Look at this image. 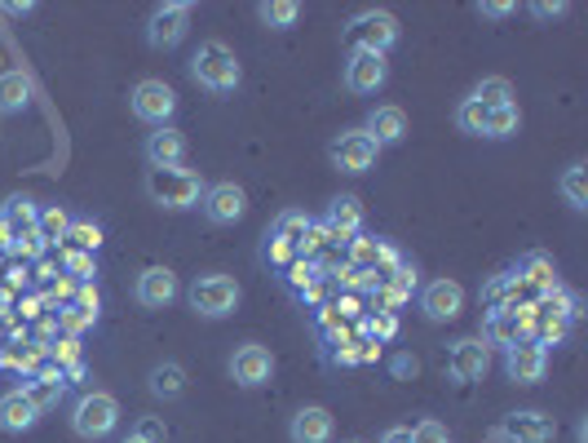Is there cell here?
I'll return each instance as SVG.
<instances>
[{
  "label": "cell",
  "instance_id": "obj_16",
  "mask_svg": "<svg viewBox=\"0 0 588 443\" xmlns=\"http://www.w3.org/2000/svg\"><path fill=\"white\" fill-rule=\"evenodd\" d=\"M447 373H451L456 382H479V377L487 373V342H479V338L456 342L451 355H447Z\"/></svg>",
  "mask_w": 588,
  "mask_h": 443
},
{
  "label": "cell",
  "instance_id": "obj_45",
  "mask_svg": "<svg viewBox=\"0 0 588 443\" xmlns=\"http://www.w3.org/2000/svg\"><path fill=\"white\" fill-rule=\"evenodd\" d=\"M509 10H514V5H505V0H492V5H483V14H487V19H505Z\"/></svg>",
  "mask_w": 588,
  "mask_h": 443
},
{
  "label": "cell",
  "instance_id": "obj_18",
  "mask_svg": "<svg viewBox=\"0 0 588 443\" xmlns=\"http://www.w3.org/2000/svg\"><path fill=\"white\" fill-rule=\"evenodd\" d=\"M173 297H177V275H173L169 266H147V271L138 275V302H142L147 310H164Z\"/></svg>",
  "mask_w": 588,
  "mask_h": 443
},
{
  "label": "cell",
  "instance_id": "obj_14",
  "mask_svg": "<svg viewBox=\"0 0 588 443\" xmlns=\"http://www.w3.org/2000/svg\"><path fill=\"white\" fill-rule=\"evenodd\" d=\"M500 434L509 443H549L557 434V425H553V417H544V412L531 408V412H509L500 421Z\"/></svg>",
  "mask_w": 588,
  "mask_h": 443
},
{
  "label": "cell",
  "instance_id": "obj_32",
  "mask_svg": "<svg viewBox=\"0 0 588 443\" xmlns=\"http://www.w3.org/2000/svg\"><path fill=\"white\" fill-rule=\"evenodd\" d=\"M456 125H460L464 134H479V138H483V129H487V106L474 102V98H464V102L456 106Z\"/></svg>",
  "mask_w": 588,
  "mask_h": 443
},
{
  "label": "cell",
  "instance_id": "obj_42",
  "mask_svg": "<svg viewBox=\"0 0 588 443\" xmlns=\"http://www.w3.org/2000/svg\"><path fill=\"white\" fill-rule=\"evenodd\" d=\"M54 360H58V368H62V364L76 368V364H80V347H76V338H62V342L54 347Z\"/></svg>",
  "mask_w": 588,
  "mask_h": 443
},
{
  "label": "cell",
  "instance_id": "obj_30",
  "mask_svg": "<svg viewBox=\"0 0 588 443\" xmlns=\"http://www.w3.org/2000/svg\"><path fill=\"white\" fill-rule=\"evenodd\" d=\"M492 342H500L505 351L509 347H518L522 338H518V332H522V323H518V310H492Z\"/></svg>",
  "mask_w": 588,
  "mask_h": 443
},
{
  "label": "cell",
  "instance_id": "obj_40",
  "mask_svg": "<svg viewBox=\"0 0 588 443\" xmlns=\"http://www.w3.org/2000/svg\"><path fill=\"white\" fill-rule=\"evenodd\" d=\"M5 253H14V258L27 262V258H41V253H45V240H41V236H23V240H10Z\"/></svg>",
  "mask_w": 588,
  "mask_h": 443
},
{
  "label": "cell",
  "instance_id": "obj_31",
  "mask_svg": "<svg viewBox=\"0 0 588 443\" xmlns=\"http://www.w3.org/2000/svg\"><path fill=\"white\" fill-rule=\"evenodd\" d=\"M67 240L76 245V253H97V245H102V227H97V222H84V217H71Z\"/></svg>",
  "mask_w": 588,
  "mask_h": 443
},
{
  "label": "cell",
  "instance_id": "obj_43",
  "mask_svg": "<svg viewBox=\"0 0 588 443\" xmlns=\"http://www.w3.org/2000/svg\"><path fill=\"white\" fill-rule=\"evenodd\" d=\"M134 434H138V439H147V443H164V425H160V421H142Z\"/></svg>",
  "mask_w": 588,
  "mask_h": 443
},
{
  "label": "cell",
  "instance_id": "obj_21",
  "mask_svg": "<svg viewBox=\"0 0 588 443\" xmlns=\"http://www.w3.org/2000/svg\"><path fill=\"white\" fill-rule=\"evenodd\" d=\"M288 434H292V443H332V412L319 408V404H310V408H301L292 417Z\"/></svg>",
  "mask_w": 588,
  "mask_h": 443
},
{
  "label": "cell",
  "instance_id": "obj_9",
  "mask_svg": "<svg viewBox=\"0 0 588 443\" xmlns=\"http://www.w3.org/2000/svg\"><path fill=\"white\" fill-rule=\"evenodd\" d=\"M327 156H332V164H336L341 173H368V169L377 164L381 147H377L364 129H345V134L327 147Z\"/></svg>",
  "mask_w": 588,
  "mask_h": 443
},
{
  "label": "cell",
  "instance_id": "obj_36",
  "mask_svg": "<svg viewBox=\"0 0 588 443\" xmlns=\"http://www.w3.org/2000/svg\"><path fill=\"white\" fill-rule=\"evenodd\" d=\"M62 328L67 332H80V328H89V323H97V310L93 306H80V302H71V306H62Z\"/></svg>",
  "mask_w": 588,
  "mask_h": 443
},
{
  "label": "cell",
  "instance_id": "obj_10",
  "mask_svg": "<svg viewBox=\"0 0 588 443\" xmlns=\"http://www.w3.org/2000/svg\"><path fill=\"white\" fill-rule=\"evenodd\" d=\"M230 377L240 382L244 390H257V386H266L275 377V355L266 347H257V342H244L240 351L230 355Z\"/></svg>",
  "mask_w": 588,
  "mask_h": 443
},
{
  "label": "cell",
  "instance_id": "obj_7",
  "mask_svg": "<svg viewBox=\"0 0 588 443\" xmlns=\"http://www.w3.org/2000/svg\"><path fill=\"white\" fill-rule=\"evenodd\" d=\"M199 208L212 227H234L244 213H249V191L240 182H212L204 195H199Z\"/></svg>",
  "mask_w": 588,
  "mask_h": 443
},
{
  "label": "cell",
  "instance_id": "obj_39",
  "mask_svg": "<svg viewBox=\"0 0 588 443\" xmlns=\"http://www.w3.org/2000/svg\"><path fill=\"white\" fill-rule=\"evenodd\" d=\"M266 258H270L275 266H288V262H297V249H292L288 240H279V236H266Z\"/></svg>",
  "mask_w": 588,
  "mask_h": 443
},
{
  "label": "cell",
  "instance_id": "obj_13",
  "mask_svg": "<svg viewBox=\"0 0 588 443\" xmlns=\"http://www.w3.org/2000/svg\"><path fill=\"white\" fill-rule=\"evenodd\" d=\"M390 76V63L381 54H349L345 63V89L349 93H377Z\"/></svg>",
  "mask_w": 588,
  "mask_h": 443
},
{
  "label": "cell",
  "instance_id": "obj_33",
  "mask_svg": "<svg viewBox=\"0 0 588 443\" xmlns=\"http://www.w3.org/2000/svg\"><path fill=\"white\" fill-rule=\"evenodd\" d=\"M474 102H483V106H505V102H514V89H509V80H483L474 93H469Z\"/></svg>",
  "mask_w": 588,
  "mask_h": 443
},
{
  "label": "cell",
  "instance_id": "obj_6",
  "mask_svg": "<svg viewBox=\"0 0 588 443\" xmlns=\"http://www.w3.org/2000/svg\"><path fill=\"white\" fill-rule=\"evenodd\" d=\"M191 306L204 319H226L234 306H240V284H234L230 275H199L191 284Z\"/></svg>",
  "mask_w": 588,
  "mask_h": 443
},
{
  "label": "cell",
  "instance_id": "obj_8",
  "mask_svg": "<svg viewBox=\"0 0 588 443\" xmlns=\"http://www.w3.org/2000/svg\"><path fill=\"white\" fill-rule=\"evenodd\" d=\"M191 32V5L173 0V5H155L151 19H147V45L151 49H173L182 45Z\"/></svg>",
  "mask_w": 588,
  "mask_h": 443
},
{
  "label": "cell",
  "instance_id": "obj_48",
  "mask_svg": "<svg viewBox=\"0 0 588 443\" xmlns=\"http://www.w3.org/2000/svg\"><path fill=\"white\" fill-rule=\"evenodd\" d=\"M535 14L540 19H557V14H566V5H535Z\"/></svg>",
  "mask_w": 588,
  "mask_h": 443
},
{
  "label": "cell",
  "instance_id": "obj_50",
  "mask_svg": "<svg viewBox=\"0 0 588 443\" xmlns=\"http://www.w3.org/2000/svg\"><path fill=\"white\" fill-rule=\"evenodd\" d=\"M5 347H10V342H0V364H5Z\"/></svg>",
  "mask_w": 588,
  "mask_h": 443
},
{
  "label": "cell",
  "instance_id": "obj_27",
  "mask_svg": "<svg viewBox=\"0 0 588 443\" xmlns=\"http://www.w3.org/2000/svg\"><path fill=\"white\" fill-rule=\"evenodd\" d=\"M557 186H562V195H566V204H570L575 213H584V208H588V164H579V160H575V164L562 173V182H557Z\"/></svg>",
  "mask_w": 588,
  "mask_h": 443
},
{
  "label": "cell",
  "instance_id": "obj_28",
  "mask_svg": "<svg viewBox=\"0 0 588 443\" xmlns=\"http://www.w3.org/2000/svg\"><path fill=\"white\" fill-rule=\"evenodd\" d=\"M518 125H522V116H518V102L487 106V129H483V138H509V134H518Z\"/></svg>",
  "mask_w": 588,
  "mask_h": 443
},
{
  "label": "cell",
  "instance_id": "obj_25",
  "mask_svg": "<svg viewBox=\"0 0 588 443\" xmlns=\"http://www.w3.org/2000/svg\"><path fill=\"white\" fill-rule=\"evenodd\" d=\"M310 227H314V222H310L301 208H288V213H279V217H275L270 236H279V240H288L292 249H301V240L310 236Z\"/></svg>",
  "mask_w": 588,
  "mask_h": 443
},
{
  "label": "cell",
  "instance_id": "obj_37",
  "mask_svg": "<svg viewBox=\"0 0 588 443\" xmlns=\"http://www.w3.org/2000/svg\"><path fill=\"white\" fill-rule=\"evenodd\" d=\"M349 253H355V271H359V266H377L385 249L372 245V240H364V236H355V240H349Z\"/></svg>",
  "mask_w": 588,
  "mask_h": 443
},
{
  "label": "cell",
  "instance_id": "obj_29",
  "mask_svg": "<svg viewBox=\"0 0 588 443\" xmlns=\"http://www.w3.org/2000/svg\"><path fill=\"white\" fill-rule=\"evenodd\" d=\"M257 14H262V23H266V27L284 32V27H292V23L301 19V5H297V0H266V5H262Z\"/></svg>",
  "mask_w": 588,
  "mask_h": 443
},
{
  "label": "cell",
  "instance_id": "obj_17",
  "mask_svg": "<svg viewBox=\"0 0 588 443\" xmlns=\"http://www.w3.org/2000/svg\"><path fill=\"white\" fill-rule=\"evenodd\" d=\"M364 134L377 147H399L407 138V111L403 106H377L372 116H368V125H364Z\"/></svg>",
  "mask_w": 588,
  "mask_h": 443
},
{
  "label": "cell",
  "instance_id": "obj_41",
  "mask_svg": "<svg viewBox=\"0 0 588 443\" xmlns=\"http://www.w3.org/2000/svg\"><path fill=\"white\" fill-rule=\"evenodd\" d=\"M67 266L76 271L80 284H89V275H93V253H67Z\"/></svg>",
  "mask_w": 588,
  "mask_h": 443
},
{
  "label": "cell",
  "instance_id": "obj_49",
  "mask_svg": "<svg viewBox=\"0 0 588 443\" xmlns=\"http://www.w3.org/2000/svg\"><path fill=\"white\" fill-rule=\"evenodd\" d=\"M10 249V227H5V217H0V253Z\"/></svg>",
  "mask_w": 588,
  "mask_h": 443
},
{
  "label": "cell",
  "instance_id": "obj_46",
  "mask_svg": "<svg viewBox=\"0 0 588 443\" xmlns=\"http://www.w3.org/2000/svg\"><path fill=\"white\" fill-rule=\"evenodd\" d=\"M394 373H399V377H412V373H416V360L399 355V360H394Z\"/></svg>",
  "mask_w": 588,
  "mask_h": 443
},
{
  "label": "cell",
  "instance_id": "obj_26",
  "mask_svg": "<svg viewBox=\"0 0 588 443\" xmlns=\"http://www.w3.org/2000/svg\"><path fill=\"white\" fill-rule=\"evenodd\" d=\"M67 231H71V213H67L62 204H54V208H41L36 236L45 240V249H49V245H58V240H67Z\"/></svg>",
  "mask_w": 588,
  "mask_h": 443
},
{
  "label": "cell",
  "instance_id": "obj_22",
  "mask_svg": "<svg viewBox=\"0 0 588 443\" xmlns=\"http://www.w3.org/2000/svg\"><path fill=\"white\" fill-rule=\"evenodd\" d=\"M0 217H5V227H10V240H23V236H36L41 204L27 200V195H14L5 208H0Z\"/></svg>",
  "mask_w": 588,
  "mask_h": 443
},
{
  "label": "cell",
  "instance_id": "obj_15",
  "mask_svg": "<svg viewBox=\"0 0 588 443\" xmlns=\"http://www.w3.org/2000/svg\"><path fill=\"white\" fill-rule=\"evenodd\" d=\"M359 227H364V204H359L355 195H336V200H332V208H327L323 231H327L332 240L349 245V240L359 236Z\"/></svg>",
  "mask_w": 588,
  "mask_h": 443
},
{
  "label": "cell",
  "instance_id": "obj_52",
  "mask_svg": "<svg viewBox=\"0 0 588 443\" xmlns=\"http://www.w3.org/2000/svg\"><path fill=\"white\" fill-rule=\"evenodd\" d=\"M349 443H364V439H349Z\"/></svg>",
  "mask_w": 588,
  "mask_h": 443
},
{
  "label": "cell",
  "instance_id": "obj_20",
  "mask_svg": "<svg viewBox=\"0 0 588 443\" xmlns=\"http://www.w3.org/2000/svg\"><path fill=\"white\" fill-rule=\"evenodd\" d=\"M36 421H41V412H36V404H32L23 390L0 395V430L27 434V430H36Z\"/></svg>",
  "mask_w": 588,
  "mask_h": 443
},
{
  "label": "cell",
  "instance_id": "obj_47",
  "mask_svg": "<svg viewBox=\"0 0 588 443\" xmlns=\"http://www.w3.org/2000/svg\"><path fill=\"white\" fill-rule=\"evenodd\" d=\"M394 328H399V319H394V315H381V328H377L381 338H394Z\"/></svg>",
  "mask_w": 588,
  "mask_h": 443
},
{
  "label": "cell",
  "instance_id": "obj_24",
  "mask_svg": "<svg viewBox=\"0 0 588 443\" xmlns=\"http://www.w3.org/2000/svg\"><path fill=\"white\" fill-rule=\"evenodd\" d=\"M32 102V80L23 71H10V76H0V111L5 116H14V111H23Z\"/></svg>",
  "mask_w": 588,
  "mask_h": 443
},
{
  "label": "cell",
  "instance_id": "obj_23",
  "mask_svg": "<svg viewBox=\"0 0 588 443\" xmlns=\"http://www.w3.org/2000/svg\"><path fill=\"white\" fill-rule=\"evenodd\" d=\"M147 386H151V395H155V399H177V395L186 390V368H182V364H173V360H164V364H155V368H151Z\"/></svg>",
  "mask_w": 588,
  "mask_h": 443
},
{
  "label": "cell",
  "instance_id": "obj_2",
  "mask_svg": "<svg viewBox=\"0 0 588 443\" xmlns=\"http://www.w3.org/2000/svg\"><path fill=\"white\" fill-rule=\"evenodd\" d=\"M394 41H399V19L385 14V10H364V14L349 19V27H345V45L355 54H381L385 58V49Z\"/></svg>",
  "mask_w": 588,
  "mask_h": 443
},
{
  "label": "cell",
  "instance_id": "obj_44",
  "mask_svg": "<svg viewBox=\"0 0 588 443\" xmlns=\"http://www.w3.org/2000/svg\"><path fill=\"white\" fill-rule=\"evenodd\" d=\"M381 443H412V430L394 425V430H385V439H381Z\"/></svg>",
  "mask_w": 588,
  "mask_h": 443
},
{
  "label": "cell",
  "instance_id": "obj_35",
  "mask_svg": "<svg viewBox=\"0 0 588 443\" xmlns=\"http://www.w3.org/2000/svg\"><path fill=\"white\" fill-rule=\"evenodd\" d=\"M288 284H292L297 293L314 288V284H319V262H310V258H297V262H288Z\"/></svg>",
  "mask_w": 588,
  "mask_h": 443
},
{
  "label": "cell",
  "instance_id": "obj_5",
  "mask_svg": "<svg viewBox=\"0 0 588 443\" xmlns=\"http://www.w3.org/2000/svg\"><path fill=\"white\" fill-rule=\"evenodd\" d=\"M129 106H134L138 121L164 129V125L173 121V111H177V93H173V84H164V80H138L134 93H129Z\"/></svg>",
  "mask_w": 588,
  "mask_h": 443
},
{
  "label": "cell",
  "instance_id": "obj_19",
  "mask_svg": "<svg viewBox=\"0 0 588 443\" xmlns=\"http://www.w3.org/2000/svg\"><path fill=\"white\" fill-rule=\"evenodd\" d=\"M147 164L151 169H182V160H186V138L177 134V129H155L151 138H147Z\"/></svg>",
  "mask_w": 588,
  "mask_h": 443
},
{
  "label": "cell",
  "instance_id": "obj_4",
  "mask_svg": "<svg viewBox=\"0 0 588 443\" xmlns=\"http://www.w3.org/2000/svg\"><path fill=\"white\" fill-rule=\"evenodd\" d=\"M147 195L160 208H191V204H199L204 191H199V173H191V169H151Z\"/></svg>",
  "mask_w": 588,
  "mask_h": 443
},
{
  "label": "cell",
  "instance_id": "obj_3",
  "mask_svg": "<svg viewBox=\"0 0 588 443\" xmlns=\"http://www.w3.org/2000/svg\"><path fill=\"white\" fill-rule=\"evenodd\" d=\"M115 425H120V404H115V395L106 390H89L76 399L71 408V430L80 439H106Z\"/></svg>",
  "mask_w": 588,
  "mask_h": 443
},
{
  "label": "cell",
  "instance_id": "obj_1",
  "mask_svg": "<svg viewBox=\"0 0 588 443\" xmlns=\"http://www.w3.org/2000/svg\"><path fill=\"white\" fill-rule=\"evenodd\" d=\"M191 76L208 93H234L240 80H244V67H240V58H234V49L226 41H204L195 49V58H191Z\"/></svg>",
  "mask_w": 588,
  "mask_h": 443
},
{
  "label": "cell",
  "instance_id": "obj_38",
  "mask_svg": "<svg viewBox=\"0 0 588 443\" xmlns=\"http://www.w3.org/2000/svg\"><path fill=\"white\" fill-rule=\"evenodd\" d=\"M412 443H451V439H447V425H442V421L425 417V421L412 430Z\"/></svg>",
  "mask_w": 588,
  "mask_h": 443
},
{
  "label": "cell",
  "instance_id": "obj_12",
  "mask_svg": "<svg viewBox=\"0 0 588 443\" xmlns=\"http://www.w3.org/2000/svg\"><path fill=\"white\" fill-rule=\"evenodd\" d=\"M420 310H425V319L447 323V319H456V315L464 310V288H460L456 280H434V284H425V293H420Z\"/></svg>",
  "mask_w": 588,
  "mask_h": 443
},
{
  "label": "cell",
  "instance_id": "obj_34",
  "mask_svg": "<svg viewBox=\"0 0 588 443\" xmlns=\"http://www.w3.org/2000/svg\"><path fill=\"white\" fill-rule=\"evenodd\" d=\"M566 328H570L566 319H557V315H540V319H535V338H531V342L549 351L553 342H562V338H566Z\"/></svg>",
  "mask_w": 588,
  "mask_h": 443
},
{
  "label": "cell",
  "instance_id": "obj_51",
  "mask_svg": "<svg viewBox=\"0 0 588 443\" xmlns=\"http://www.w3.org/2000/svg\"><path fill=\"white\" fill-rule=\"evenodd\" d=\"M125 443H147V439H138V434H129V439H125Z\"/></svg>",
  "mask_w": 588,
  "mask_h": 443
},
{
  "label": "cell",
  "instance_id": "obj_11",
  "mask_svg": "<svg viewBox=\"0 0 588 443\" xmlns=\"http://www.w3.org/2000/svg\"><path fill=\"white\" fill-rule=\"evenodd\" d=\"M505 373H509V382H518V386H535V382H544V373H549V351L527 338V342H518V347L505 351Z\"/></svg>",
  "mask_w": 588,
  "mask_h": 443
}]
</instances>
